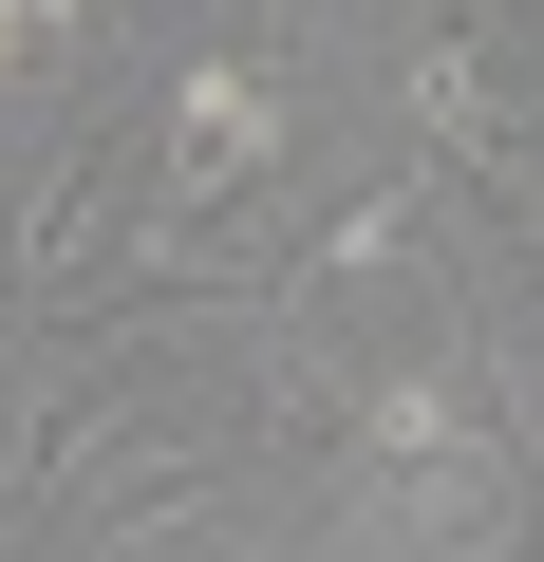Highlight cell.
Here are the masks:
<instances>
[{
	"mask_svg": "<svg viewBox=\"0 0 544 562\" xmlns=\"http://www.w3.org/2000/svg\"><path fill=\"white\" fill-rule=\"evenodd\" d=\"M0 38H20V0H0Z\"/></svg>",
	"mask_w": 544,
	"mask_h": 562,
	"instance_id": "cell-1",
	"label": "cell"
}]
</instances>
